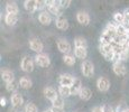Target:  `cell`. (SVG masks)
Listing matches in <instances>:
<instances>
[{"label": "cell", "mask_w": 129, "mask_h": 112, "mask_svg": "<svg viewBox=\"0 0 129 112\" xmlns=\"http://www.w3.org/2000/svg\"><path fill=\"white\" fill-rule=\"evenodd\" d=\"M81 72H82V74L85 78H92L94 74L93 63L91 61H88V59L83 61L82 64H81Z\"/></svg>", "instance_id": "obj_1"}, {"label": "cell", "mask_w": 129, "mask_h": 112, "mask_svg": "<svg viewBox=\"0 0 129 112\" xmlns=\"http://www.w3.org/2000/svg\"><path fill=\"white\" fill-rule=\"evenodd\" d=\"M20 67L25 73H30L34 71V62L30 56H25L20 62Z\"/></svg>", "instance_id": "obj_2"}, {"label": "cell", "mask_w": 129, "mask_h": 112, "mask_svg": "<svg viewBox=\"0 0 129 112\" xmlns=\"http://www.w3.org/2000/svg\"><path fill=\"white\" fill-rule=\"evenodd\" d=\"M56 45H57L58 51L61 52V53H63L64 55H66V54H70V52L72 51L71 44L69 43L66 39H64V38L57 39V42H56Z\"/></svg>", "instance_id": "obj_3"}, {"label": "cell", "mask_w": 129, "mask_h": 112, "mask_svg": "<svg viewBox=\"0 0 129 112\" xmlns=\"http://www.w3.org/2000/svg\"><path fill=\"white\" fill-rule=\"evenodd\" d=\"M29 47L33 52H35L37 54H42L44 49V44L42 43V41H39L36 37H33V38L29 39Z\"/></svg>", "instance_id": "obj_4"}, {"label": "cell", "mask_w": 129, "mask_h": 112, "mask_svg": "<svg viewBox=\"0 0 129 112\" xmlns=\"http://www.w3.org/2000/svg\"><path fill=\"white\" fill-rule=\"evenodd\" d=\"M112 71L116 75L118 76H123L127 73V68H126V65L123 64V62L120 61H116L112 65Z\"/></svg>", "instance_id": "obj_5"}, {"label": "cell", "mask_w": 129, "mask_h": 112, "mask_svg": "<svg viewBox=\"0 0 129 112\" xmlns=\"http://www.w3.org/2000/svg\"><path fill=\"white\" fill-rule=\"evenodd\" d=\"M35 63L38 65L39 67H47L51 64V59L46 54H37L35 56Z\"/></svg>", "instance_id": "obj_6"}, {"label": "cell", "mask_w": 129, "mask_h": 112, "mask_svg": "<svg viewBox=\"0 0 129 112\" xmlns=\"http://www.w3.org/2000/svg\"><path fill=\"white\" fill-rule=\"evenodd\" d=\"M110 81L107 78H103V76L99 78L98 81H96V88L100 92H107L110 89Z\"/></svg>", "instance_id": "obj_7"}, {"label": "cell", "mask_w": 129, "mask_h": 112, "mask_svg": "<svg viewBox=\"0 0 129 112\" xmlns=\"http://www.w3.org/2000/svg\"><path fill=\"white\" fill-rule=\"evenodd\" d=\"M76 20L80 25H82V26H88L89 24H90V15L88 14L86 11H79L78 14H76Z\"/></svg>", "instance_id": "obj_8"}, {"label": "cell", "mask_w": 129, "mask_h": 112, "mask_svg": "<svg viewBox=\"0 0 129 112\" xmlns=\"http://www.w3.org/2000/svg\"><path fill=\"white\" fill-rule=\"evenodd\" d=\"M74 79L75 78H73L71 74H62L58 79V82L61 84V86H70L71 88L74 82Z\"/></svg>", "instance_id": "obj_9"}, {"label": "cell", "mask_w": 129, "mask_h": 112, "mask_svg": "<svg viewBox=\"0 0 129 112\" xmlns=\"http://www.w3.org/2000/svg\"><path fill=\"white\" fill-rule=\"evenodd\" d=\"M43 93H44V95H45V98L47 99V100H49L52 102L55 100V99L57 98V95H58V93L56 92V90L51 88V86H47V88L44 89Z\"/></svg>", "instance_id": "obj_10"}, {"label": "cell", "mask_w": 129, "mask_h": 112, "mask_svg": "<svg viewBox=\"0 0 129 112\" xmlns=\"http://www.w3.org/2000/svg\"><path fill=\"white\" fill-rule=\"evenodd\" d=\"M10 102H11L12 106H15V108H18V106H21V105H23V103H24V98H23V95H21L20 93L16 92V93H14V94L11 95Z\"/></svg>", "instance_id": "obj_11"}, {"label": "cell", "mask_w": 129, "mask_h": 112, "mask_svg": "<svg viewBox=\"0 0 129 112\" xmlns=\"http://www.w3.org/2000/svg\"><path fill=\"white\" fill-rule=\"evenodd\" d=\"M1 78L2 81L6 82V84L15 81V74L10 69H1Z\"/></svg>", "instance_id": "obj_12"}, {"label": "cell", "mask_w": 129, "mask_h": 112, "mask_svg": "<svg viewBox=\"0 0 129 112\" xmlns=\"http://www.w3.org/2000/svg\"><path fill=\"white\" fill-rule=\"evenodd\" d=\"M82 83H81V80L75 78L74 79V82L73 84H72L71 86V94L72 95H79V93H80V91L82 90Z\"/></svg>", "instance_id": "obj_13"}, {"label": "cell", "mask_w": 129, "mask_h": 112, "mask_svg": "<svg viewBox=\"0 0 129 112\" xmlns=\"http://www.w3.org/2000/svg\"><path fill=\"white\" fill-rule=\"evenodd\" d=\"M38 20L42 25H44V26H48L52 22V17H51V15H49V12L42 11L41 14L38 15Z\"/></svg>", "instance_id": "obj_14"}, {"label": "cell", "mask_w": 129, "mask_h": 112, "mask_svg": "<svg viewBox=\"0 0 129 112\" xmlns=\"http://www.w3.org/2000/svg\"><path fill=\"white\" fill-rule=\"evenodd\" d=\"M55 25H56V27H57L58 29H62V30H66V29L69 28V21H68V19H66L65 17H63V16H59V17L56 18Z\"/></svg>", "instance_id": "obj_15"}, {"label": "cell", "mask_w": 129, "mask_h": 112, "mask_svg": "<svg viewBox=\"0 0 129 112\" xmlns=\"http://www.w3.org/2000/svg\"><path fill=\"white\" fill-rule=\"evenodd\" d=\"M6 11H7V14L17 15L19 12V8L15 1H8L6 5Z\"/></svg>", "instance_id": "obj_16"}, {"label": "cell", "mask_w": 129, "mask_h": 112, "mask_svg": "<svg viewBox=\"0 0 129 112\" xmlns=\"http://www.w3.org/2000/svg\"><path fill=\"white\" fill-rule=\"evenodd\" d=\"M79 96L82 101H89L92 96V91H91L89 88H82V90L79 93Z\"/></svg>", "instance_id": "obj_17"}, {"label": "cell", "mask_w": 129, "mask_h": 112, "mask_svg": "<svg viewBox=\"0 0 129 112\" xmlns=\"http://www.w3.org/2000/svg\"><path fill=\"white\" fill-rule=\"evenodd\" d=\"M58 2H54V5H51V6H48L47 7V9H48V12L49 14H52V15H54V16H57V17H59V16H62V12H61V6L59 5H57Z\"/></svg>", "instance_id": "obj_18"}, {"label": "cell", "mask_w": 129, "mask_h": 112, "mask_svg": "<svg viewBox=\"0 0 129 112\" xmlns=\"http://www.w3.org/2000/svg\"><path fill=\"white\" fill-rule=\"evenodd\" d=\"M129 42V34H126V35H117L113 39V43L115 44H118V45H126Z\"/></svg>", "instance_id": "obj_19"}, {"label": "cell", "mask_w": 129, "mask_h": 112, "mask_svg": "<svg viewBox=\"0 0 129 112\" xmlns=\"http://www.w3.org/2000/svg\"><path fill=\"white\" fill-rule=\"evenodd\" d=\"M24 7L27 11L34 12L37 10V1L36 0H26L24 2Z\"/></svg>", "instance_id": "obj_20"}, {"label": "cell", "mask_w": 129, "mask_h": 112, "mask_svg": "<svg viewBox=\"0 0 129 112\" xmlns=\"http://www.w3.org/2000/svg\"><path fill=\"white\" fill-rule=\"evenodd\" d=\"M74 56H75L76 58H81V59H83V61H85L84 58H86V56H88V49L75 47V48H74Z\"/></svg>", "instance_id": "obj_21"}, {"label": "cell", "mask_w": 129, "mask_h": 112, "mask_svg": "<svg viewBox=\"0 0 129 112\" xmlns=\"http://www.w3.org/2000/svg\"><path fill=\"white\" fill-rule=\"evenodd\" d=\"M18 82H19V86L23 88L24 90H29L31 86H33V82H31V80L29 78H27V76L21 78Z\"/></svg>", "instance_id": "obj_22"}, {"label": "cell", "mask_w": 129, "mask_h": 112, "mask_svg": "<svg viewBox=\"0 0 129 112\" xmlns=\"http://www.w3.org/2000/svg\"><path fill=\"white\" fill-rule=\"evenodd\" d=\"M18 21V15H12V14H7L5 17V22L8 26H14L16 22Z\"/></svg>", "instance_id": "obj_23"}, {"label": "cell", "mask_w": 129, "mask_h": 112, "mask_svg": "<svg viewBox=\"0 0 129 112\" xmlns=\"http://www.w3.org/2000/svg\"><path fill=\"white\" fill-rule=\"evenodd\" d=\"M112 42H113L112 37H111L110 35H108L105 30H103L102 34H101V37H100V44L101 45H107V44H111Z\"/></svg>", "instance_id": "obj_24"}, {"label": "cell", "mask_w": 129, "mask_h": 112, "mask_svg": "<svg viewBox=\"0 0 129 112\" xmlns=\"http://www.w3.org/2000/svg\"><path fill=\"white\" fill-rule=\"evenodd\" d=\"M74 46L80 47V48H88V43L83 37H76L74 38Z\"/></svg>", "instance_id": "obj_25"}, {"label": "cell", "mask_w": 129, "mask_h": 112, "mask_svg": "<svg viewBox=\"0 0 129 112\" xmlns=\"http://www.w3.org/2000/svg\"><path fill=\"white\" fill-rule=\"evenodd\" d=\"M18 88H19V82L17 81H12L10 83L6 84V90L8 92H11V93H16Z\"/></svg>", "instance_id": "obj_26"}, {"label": "cell", "mask_w": 129, "mask_h": 112, "mask_svg": "<svg viewBox=\"0 0 129 112\" xmlns=\"http://www.w3.org/2000/svg\"><path fill=\"white\" fill-rule=\"evenodd\" d=\"M58 94L63 98H68V96L72 95L71 94V88L70 86H61L58 88Z\"/></svg>", "instance_id": "obj_27"}, {"label": "cell", "mask_w": 129, "mask_h": 112, "mask_svg": "<svg viewBox=\"0 0 129 112\" xmlns=\"http://www.w3.org/2000/svg\"><path fill=\"white\" fill-rule=\"evenodd\" d=\"M63 62L66 64V65L69 66H73L74 64H75V58H74L73 55H71V54H66V55L63 56Z\"/></svg>", "instance_id": "obj_28"}, {"label": "cell", "mask_w": 129, "mask_h": 112, "mask_svg": "<svg viewBox=\"0 0 129 112\" xmlns=\"http://www.w3.org/2000/svg\"><path fill=\"white\" fill-rule=\"evenodd\" d=\"M113 20L117 22L118 25H123V22H125V14H122V12H115L113 14Z\"/></svg>", "instance_id": "obj_29"}, {"label": "cell", "mask_w": 129, "mask_h": 112, "mask_svg": "<svg viewBox=\"0 0 129 112\" xmlns=\"http://www.w3.org/2000/svg\"><path fill=\"white\" fill-rule=\"evenodd\" d=\"M99 51L102 55H105L107 53H110V52L113 51V47H112V44H107V45H101L100 44V47H99Z\"/></svg>", "instance_id": "obj_30"}, {"label": "cell", "mask_w": 129, "mask_h": 112, "mask_svg": "<svg viewBox=\"0 0 129 112\" xmlns=\"http://www.w3.org/2000/svg\"><path fill=\"white\" fill-rule=\"evenodd\" d=\"M52 103H53V106H56V108H64V98L58 94L57 98L52 102Z\"/></svg>", "instance_id": "obj_31"}, {"label": "cell", "mask_w": 129, "mask_h": 112, "mask_svg": "<svg viewBox=\"0 0 129 112\" xmlns=\"http://www.w3.org/2000/svg\"><path fill=\"white\" fill-rule=\"evenodd\" d=\"M25 112H38V109L34 103L28 102V103L25 105Z\"/></svg>", "instance_id": "obj_32"}, {"label": "cell", "mask_w": 129, "mask_h": 112, "mask_svg": "<svg viewBox=\"0 0 129 112\" xmlns=\"http://www.w3.org/2000/svg\"><path fill=\"white\" fill-rule=\"evenodd\" d=\"M116 31H117V35H126V34H129L128 29L126 28L123 25H118V24H117V27H116Z\"/></svg>", "instance_id": "obj_33"}, {"label": "cell", "mask_w": 129, "mask_h": 112, "mask_svg": "<svg viewBox=\"0 0 129 112\" xmlns=\"http://www.w3.org/2000/svg\"><path fill=\"white\" fill-rule=\"evenodd\" d=\"M103 57H105V59L106 61H108V62H110V61H115L116 59V54L113 53V51L112 52H110V53H107V54H105L103 55Z\"/></svg>", "instance_id": "obj_34"}, {"label": "cell", "mask_w": 129, "mask_h": 112, "mask_svg": "<svg viewBox=\"0 0 129 112\" xmlns=\"http://www.w3.org/2000/svg\"><path fill=\"white\" fill-rule=\"evenodd\" d=\"M58 5L61 6L62 9H65V8H69L71 5V0H61L58 1Z\"/></svg>", "instance_id": "obj_35"}, {"label": "cell", "mask_w": 129, "mask_h": 112, "mask_svg": "<svg viewBox=\"0 0 129 112\" xmlns=\"http://www.w3.org/2000/svg\"><path fill=\"white\" fill-rule=\"evenodd\" d=\"M128 56H129V53H128V52L123 51L122 53H121L120 55L118 56V59H117V61H120V62H125V61H127V59H128Z\"/></svg>", "instance_id": "obj_36"}, {"label": "cell", "mask_w": 129, "mask_h": 112, "mask_svg": "<svg viewBox=\"0 0 129 112\" xmlns=\"http://www.w3.org/2000/svg\"><path fill=\"white\" fill-rule=\"evenodd\" d=\"M123 26H125L129 31V10H126V12H125V22H123Z\"/></svg>", "instance_id": "obj_37"}, {"label": "cell", "mask_w": 129, "mask_h": 112, "mask_svg": "<svg viewBox=\"0 0 129 112\" xmlns=\"http://www.w3.org/2000/svg\"><path fill=\"white\" fill-rule=\"evenodd\" d=\"M101 108H102V111L103 112H115L113 108L110 105V104H103Z\"/></svg>", "instance_id": "obj_38"}, {"label": "cell", "mask_w": 129, "mask_h": 112, "mask_svg": "<svg viewBox=\"0 0 129 112\" xmlns=\"http://www.w3.org/2000/svg\"><path fill=\"white\" fill-rule=\"evenodd\" d=\"M127 106H126L125 103H120L119 105L117 106V110H116V112H125L126 110H127Z\"/></svg>", "instance_id": "obj_39"}, {"label": "cell", "mask_w": 129, "mask_h": 112, "mask_svg": "<svg viewBox=\"0 0 129 112\" xmlns=\"http://www.w3.org/2000/svg\"><path fill=\"white\" fill-rule=\"evenodd\" d=\"M46 7V2L45 1H41V0H37V10H42L43 8Z\"/></svg>", "instance_id": "obj_40"}, {"label": "cell", "mask_w": 129, "mask_h": 112, "mask_svg": "<svg viewBox=\"0 0 129 112\" xmlns=\"http://www.w3.org/2000/svg\"><path fill=\"white\" fill-rule=\"evenodd\" d=\"M51 110L53 112H65L64 108H56V106H52Z\"/></svg>", "instance_id": "obj_41"}, {"label": "cell", "mask_w": 129, "mask_h": 112, "mask_svg": "<svg viewBox=\"0 0 129 112\" xmlns=\"http://www.w3.org/2000/svg\"><path fill=\"white\" fill-rule=\"evenodd\" d=\"M91 112H103V111H102V108H101V106H94Z\"/></svg>", "instance_id": "obj_42"}, {"label": "cell", "mask_w": 129, "mask_h": 112, "mask_svg": "<svg viewBox=\"0 0 129 112\" xmlns=\"http://www.w3.org/2000/svg\"><path fill=\"white\" fill-rule=\"evenodd\" d=\"M0 104H1V106H5L6 105V98H5V96H1V98H0Z\"/></svg>", "instance_id": "obj_43"}, {"label": "cell", "mask_w": 129, "mask_h": 112, "mask_svg": "<svg viewBox=\"0 0 129 112\" xmlns=\"http://www.w3.org/2000/svg\"><path fill=\"white\" fill-rule=\"evenodd\" d=\"M44 112H53V111H52L51 109H47V110H46V111H44Z\"/></svg>", "instance_id": "obj_44"}, {"label": "cell", "mask_w": 129, "mask_h": 112, "mask_svg": "<svg viewBox=\"0 0 129 112\" xmlns=\"http://www.w3.org/2000/svg\"><path fill=\"white\" fill-rule=\"evenodd\" d=\"M125 112H129V109H127V110H126Z\"/></svg>", "instance_id": "obj_45"}]
</instances>
